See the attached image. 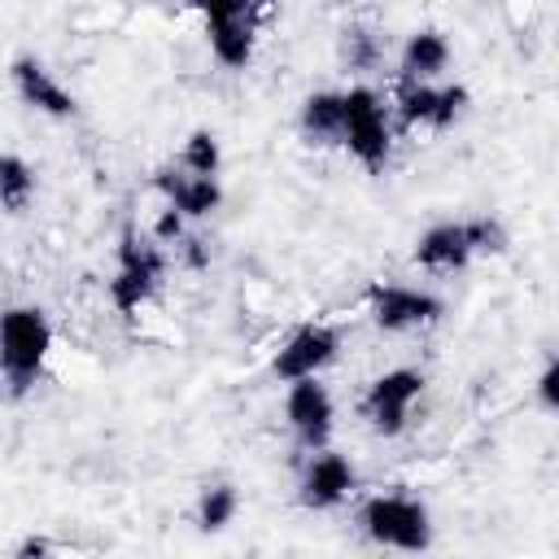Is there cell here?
Returning <instances> with one entry per match:
<instances>
[{"mask_svg": "<svg viewBox=\"0 0 559 559\" xmlns=\"http://www.w3.org/2000/svg\"><path fill=\"white\" fill-rule=\"evenodd\" d=\"M52 319L44 306H4L0 310V384L9 389V397H26L35 393V384L48 371L52 358Z\"/></svg>", "mask_w": 559, "mask_h": 559, "instance_id": "cell-1", "label": "cell"}, {"mask_svg": "<svg viewBox=\"0 0 559 559\" xmlns=\"http://www.w3.org/2000/svg\"><path fill=\"white\" fill-rule=\"evenodd\" d=\"M507 249V227L493 214H467V218H441L419 231L415 240V266L428 275H459L476 258H493Z\"/></svg>", "mask_w": 559, "mask_h": 559, "instance_id": "cell-2", "label": "cell"}, {"mask_svg": "<svg viewBox=\"0 0 559 559\" xmlns=\"http://www.w3.org/2000/svg\"><path fill=\"white\" fill-rule=\"evenodd\" d=\"M170 275V249L140 227H122L118 249H114V275H109V306L122 319H135L157 301Z\"/></svg>", "mask_w": 559, "mask_h": 559, "instance_id": "cell-3", "label": "cell"}, {"mask_svg": "<svg viewBox=\"0 0 559 559\" xmlns=\"http://www.w3.org/2000/svg\"><path fill=\"white\" fill-rule=\"evenodd\" d=\"M358 533L380 550L419 555L432 546V511L406 485H389L358 502Z\"/></svg>", "mask_w": 559, "mask_h": 559, "instance_id": "cell-4", "label": "cell"}, {"mask_svg": "<svg viewBox=\"0 0 559 559\" xmlns=\"http://www.w3.org/2000/svg\"><path fill=\"white\" fill-rule=\"evenodd\" d=\"M336 148H345L367 175H384L393 162V109L384 100V92H376L371 83H349L341 87V140Z\"/></svg>", "mask_w": 559, "mask_h": 559, "instance_id": "cell-5", "label": "cell"}, {"mask_svg": "<svg viewBox=\"0 0 559 559\" xmlns=\"http://www.w3.org/2000/svg\"><path fill=\"white\" fill-rule=\"evenodd\" d=\"M188 4L197 9L201 26H205L210 57L223 70H245L258 48L266 0H188Z\"/></svg>", "mask_w": 559, "mask_h": 559, "instance_id": "cell-6", "label": "cell"}, {"mask_svg": "<svg viewBox=\"0 0 559 559\" xmlns=\"http://www.w3.org/2000/svg\"><path fill=\"white\" fill-rule=\"evenodd\" d=\"M424 389H428V380H424L419 367H389V371H380L362 389L358 415H362V424L376 437H384V441L389 437H402L411 428V419H415V406H419Z\"/></svg>", "mask_w": 559, "mask_h": 559, "instance_id": "cell-7", "label": "cell"}, {"mask_svg": "<svg viewBox=\"0 0 559 559\" xmlns=\"http://www.w3.org/2000/svg\"><path fill=\"white\" fill-rule=\"evenodd\" d=\"M472 96L463 83L428 79V83H393V122L406 131H450L467 114Z\"/></svg>", "mask_w": 559, "mask_h": 559, "instance_id": "cell-8", "label": "cell"}, {"mask_svg": "<svg viewBox=\"0 0 559 559\" xmlns=\"http://www.w3.org/2000/svg\"><path fill=\"white\" fill-rule=\"evenodd\" d=\"M341 345H345V332L328 319H310L301 328H293L275 358H271V376L280 384H293V380H306V376H323L336 358H341Z\"/></svg>", "mask_w": 559, "mask_h": 559, "instance_id": "cell-9", "label": "cell"}, {"mask_svg": "<svg viewBox=\"0 0 559 559\" xmlns=\"http://www.w3.org/2000/svg\"><path fill=\"white\" fill-rule=\"evenodd\" d=\"M367 314L380 332H424L441 323L445 297L424 284H371L367 288Z\"/></svg>", "mask_w": 559, "mask_h": 559, "instance_id": "cell-10", "label": "cell"}, {"mask_svg": "<svg viewBox=\"0 0 559 559\" xmlns=\"http://www.w3.org/2000/svg\"><path fill=\"white\" fill-rule=\"evenodd\" d=\"M284 424H288V432H293V441H297L301 454L332 445L336 402H332L323 376H306V380L284 384Z\"/></svg>", "mask_w": 559, "mask_h": 559, "instance_id": "cell-11", "label": "cell"}, {"mask_svg": "<svg viewBox=\"0 0 559 559\" xmlns=\"http://www.w3.org/2000/svg\"><path fill=\"white\" fill-rule=\"evenodd\" d=\"M358 489V472L349 463V454L323 445V450H310L306 463H301V476H297V502L306 511H336L341 502H349Z\"/></svg>", "mask_w": 559, "mask_h": 559, "instance_id": "cell-12", "label": "cell"}, {"mask_svg": "<svg viewBox=\"0 0 559 559\" xmlns=\"http://www.w3.org/2000/svg\"><path fill=\"white\" fill-rule=\"evenodd\" d=\"M9 83H13V96H17L26 109L44 114V118L66 122V118L79 114L74 92H70V87H66V83H61L35 52H22V57L9 61Z\"/></svg>", "mask_w": 559, "mask_h": 559, "instance_id": "cell-13", "label": "cell"}, {"mask_svg": "<svg viewBox=\"0 0 559 559\" xmlns=\"http://www.w3.org/2000/svg\"><path fill=\"white\" fill-rule=\"evenodd\" d=\"M153 188H157L162 205H170L188 223H201L223 205V179L218 175H197V170L179 166L175 157L153 170Z\"/></svg>", "mask_w": 559, "mask_h": 559, "instance_id": "cell-14", "label": "cell"}, {"mask_svg": "<svg viewBox=\"0 0 559 559\" xmlns=\"http://www.w3.org/2000/svg\"><path fill=\"white\" fill-rule=\"evenodd\" d=\"M450 39L437 31V26H424V31H411L402 52H397V66H393V83H428V79H445L450 70Z\"/></svg>", "mask_w": 559, "mask_h": 559, "instance_id": "cell-15", "label": "cell"}, {"mask_svg": "<svg viewBox=\"0 0 559 559\" xmlns=\"http://www.w3.org/2000/svg\"><path fill=\"white\" fill-rule=\"evenodd\" d=\"M297 135L310 148H336V140H341V87H319L301 100Z\"/></svg>", "mask_w": 559, "mask_h": 559, "instance_id": "cell-16", "label": "cell"}, {"mask_svg": "<svg viewBox=\"0 0 559 559\" xmlns=\"http://www.w3.org/2000/svg\"><path fill=\"white\" fill-rule=\"evenodd\" d=\"M236 515H240V489H236L231 480H210V485H201L197 507H192V520H197L201 533H223Z\"/></svg>", "mask_w": 559, "mask_h": 559, "instance_id": "cell-17", "label": "cell"}, {"mask_svg": "<svg viewBox=\"0 0 559 559\" xmlns=\"http://www.w3.org/2000/svg\"><path fill=\"white\" fill-rule=\"evenodd\" d=\"M39 192L35 166L22 153H0V210L4 214H26Z\"/></svg>", "mask_w": 559, "mask_h": 559, "instance_id": "cell-18", "label": "cell"}, {"mask_svg": "<svg viewBox=\"0 0 559 559\" xmlns=\"http://www.w3.org/2000/svg\"><path fill=\"white\" fill-rule=\"evenodd\" d=\"M341 66L349 74H371L384 66V39L367 26H345L341 31Z\"/></svg>", "mask_w": 559, "mask_h": 559, "instance_id": "cell-19", "label": "cell"}, {"mask_svg": "<svg viewBox=\"0 0 559 559\" xmlns=\"http://www.w3.org/2000/svg\"><path fill=\"white\" fill-rule=\"evenodd\" d=\"M175 162L188 166V170H197V175H218V170H223V144H218L214 131L197 127V131L183 140V148L175 153Z\"/></svg>", "mask_w": 559, "mask_h": 559, "instance_id": "cell-20", "label": "cell"}, {"mask_svg": "<svg viewBox=\"0 0 559 559\" xmlns=\"http://www.w3.org/2000/svg\"><path fill=\"white\" fill-rule=\"evenodd\" d=\"M533 393H537V406H542V411H559V362H555V358H546V367H542Z\"/></svg>", "mask_w": 559, "mask_h": 559, "instance_id": "cell-21", "label": "cell"}, {"mask_svg": "<svg viewBox=\"0 0 559 559\" xmlns=\"http://www.w3.org/2000/svg\"><path fill=\"white\" fill-rule=\"evenodd\" d=\"M48 550H52V546H48L44 537H26V542H17V550H13V555H22V559H26V555H48Z\"/></svg>", "mask_w": 559, "mask_h": 559, "instance_id": "cell-22", "label": "cell"}]
</instances>
